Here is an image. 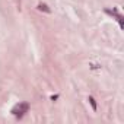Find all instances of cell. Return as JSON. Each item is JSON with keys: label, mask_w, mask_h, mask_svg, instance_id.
I'll return each mask as SVG.
<instances>
[{"label": "cell", "mask_w": 124, "mask_h": 124, "mask_svg": "<svg viewBox=\"0 0 124 124\" xmlns=\"http://www.w3.org/2000/svg\"><path fill=\"white\" fill-rule=\"evenodd\" d=\"M28 108H29V105L26 104V102H21V104H18V105H15L13 107V109H12V114L15 115V117H22L26 111H28Z\"/></svg>", "instance_id": "cell-1"}, {"label": "cell", "mask_w": 124, "mask_h": 124, "mask_svg": "<svg viewBox=\"0 0 124 124\" xmlns=\"http://www.w3.org/2000/svg\"><path fill=\"white\" fill-rule=\"evenodd\" d=\"M105 12H107L108 15H112V16H115V18H117V21L120 22V26L123 28V16H121V15H120L117 10H114V9H112V10H111V9H107Z\"/></svg>", "instance_id": "cell-2"}, {"label": "cell", "mask_w": 124, "mask_h": 124, "mask_svg": "<svg viewBox=\"0 0 124 124\" xmlns=\"http://www.w3.org/2000/svg\"><path fill=\"white\" fill-rule=\"evenodd\" d=\"M38 9H39V10H44V12H50V9L47 8V5H42V3L38 5Z\"/></svg>", "instance_id": "cell-3"}, {"label": "cell", "mask_w": 124, "mask_h": 124, "mask_svg": "<svg viewBox=\"0 0 124 124\" xmlns=\"http://www.w3.org/2000/svg\"><path fill=\"white\" fill-rule=\"evenodd\" d=\"M89 102H91V105H92V108H93V109H96V104H95V99H93L92 96H89Z\"/></svg>", "instance_id": "cell-4"}]
</instances>
